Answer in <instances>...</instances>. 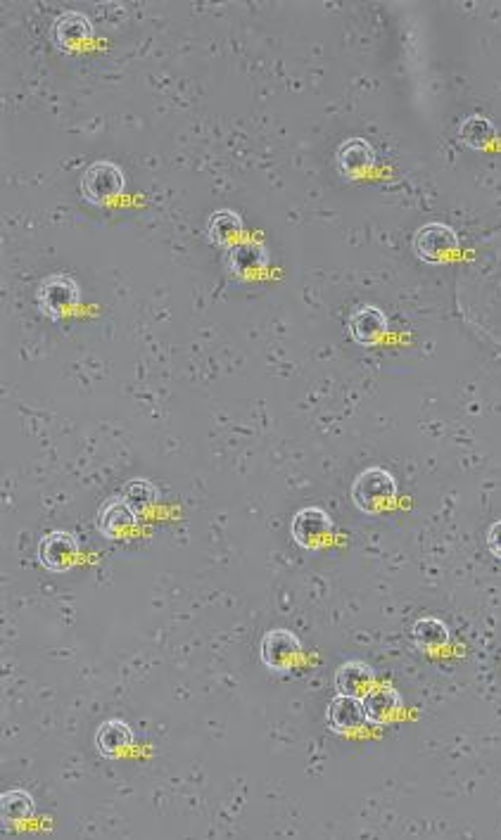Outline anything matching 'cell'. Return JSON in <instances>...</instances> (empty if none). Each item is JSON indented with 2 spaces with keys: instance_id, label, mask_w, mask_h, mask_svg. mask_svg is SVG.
I'll return each mask as SVG.
<instances>
[{
  "instance_id": "obj_1",
  "label": "cell",
  "mask_w": 501,
  "mask_h": 840,
  "mask_svg": "<svg viewBox=\"0 0 501 840\" xmlns=\"http://www.w3.org/2000/svg\"><path fill=\"white\" fill-rule=\"evenodd\" d=\"M350 499L361 513H366V515L383 513L385 508L397 499L395 475L378 466L361 470L352 482Z\"/></svg>"
},
{
  "instance_id": "obj_2",
  "label": "cell",
  "mask_w": 501,
  "mask_h": 840,
  "mask_svg": "<svg viewBox=\"0 0 501 840\" xmlns=\"http://www.w3.org/2000/svg\"><path fill=\"white\" fill-rule=\"evenodd\" d=\"M124 188L126 176L122 167L114 162H107V159H98L91 167H86L79 183L81 197L95 207L110 205L112 200H117V197L124 193Z\"/></svg>"
},
{
  "instance_id": "obj_3",
  "label": "cell",
  "mask_w": 501,
  "mask_h": 840,
  "mask_svg": "<svg viewBox=\"0 0 501 840\" xmlns=\"http://www.w3.org/2000/svg\"><path fill=\"white\" fill-rule=\"evenodd\" d=\"M36 304L41 314H46L53 321H60L62 316L74 311L81 304L79 283L67 273H50L38 283Z\"/></svg>"
},
{
  "instance_id": "obj_4",
  "label": "cell",
  "mask_w": 501,
  "mask_h": 840,
  "mask_svg": "<svg viewBox=\"0 0 501 840\" xmlns=\"http://www.w3.org/2000/svg\"><path fill=\"white\" fill-rule=\"evenodd\" d=\"M459 245V233L452 226L440 224V221L418 226L414 238H411V250H414L418 262L430 266L445 264L459 250Z\"/></svg>"
},
{
  "instance_id": "obj_5",
  "label": "cell",
  "mask_w": 501,
  "mask_h": 840,
  "mask_svg": "<svg viewBox=\"0 0 501 840\" xmlns=\"http://www.w3.org/2000/svg\"><path fill=\"white\" fill-rule=\"evenodd\" d=\"M259 658H262L264 667H269L271 672L288 674L300 663L302 644L297 634L290 632V629H269L262 636V641H259Z\"/></svg>"
},
{
  "instance_id": "obj_6",
  "label": "cell",
  "mask_w": 501,
  "mask_h": 840,
  "mask_svg": "<svg viewBox=\"0 0 501 840\" xmlns=\"http://www.w3.org/2000/svg\"><path fill=\"white\" fill-rule=\"evenodd\" d=\"M79 551V539H76L72 532L55 530L38 542L36 556L38 563L48 572H53V575H65V572L74 568L76 560H79Z\"/></svg>"
},
{
  "instance_id": "obj_7",
  "label": "cell",
  "mask_w": 501,
  "mask_h": 840,
  "mask_svg": "<svg viewBox=\"0 0 501 840\" xmlns=\"http://www.w3.org/2000/svg\"><path fill=\"white\" fill-rule=\"evenodd\" d=\"M333 518L319 506L300 508L290 523V537L304 551H316L333 534Z\"/></svg>"
},
{
  "instance_id": "obj_8",
  "label": "cell",
  "mask_w": 501,
  "mask_h": 840,
  "mask_svg": "<svg viewBox=\"0 0 501 840\" xmlns=\"http://www.w3.org/2000/svg\"><path fill=\"white\" fill-rule=\"evenodd\" d=\"M93 38V24L84 12L67 10L55 17L53 27H50V41L60 53H72L81 48L86 41Z\"/></svg>"
},
{
  "instance_id": "obj_9",
  "label": "cell",
  "mask_w": 501,
  "mask_h": 840,
  "mask_svg": "<svg viewBox=\"0 0 501 840\" xmlns=\"http://www.w3.org/2000/svg\"><path fill=\"white\" fill-rule=\"evenodd\" d=\"M373 164H376V150H373L369 140L361 136L342 140L338 152H335V167L350 181H357V178L369 174Z\"/></svg>"
},
{
  "instance_id": "obj_10",
  "label": "cell",
  "mask_w": 501,
  "mask_h": 840,
  "mask_svg": "<svg viewBox=\"0 0 501 840\" xmlns=\"http://www.w3.org/2000/svg\"><path fill=\"white\" fill-rule=\"evenodd\" d=\"M98 532L105 539H122L129 537V532L136 530L138 513L129 506L124 496H112L107 499L98 511Z\"/></svg>"
},
{
  "instance_id": "obj_11",
  "label": "cell",
  "mask_w": 501,
  "mask_h": 840,
  "mask_svg": "<svg viewBox=\"0 0 501 840\" xmlns=\"http://www.w3.org/2000/svg\"><path fill=\"white\" fill-rule=\"evenodd\" d=\"M347 333H350L359 347H373L380 337L388 333V316H385L383 309L373 307V304H361L350 314Z\"/></svg>"
},
{
  "instance_id": "obj_12",
  "label": "cell",
  "mask_w": 501,
  "mask_h": 840,
  "mask_svg": "<svg viewBox=\"0 0 501 840\" xmlns=\"http://www.w3.org/2000/svg\"><path fill=\"white\" fill-rule=\"evenodd\" d=\"M364 705H361V698L357 696H338L328 700L326 708V727L338 736H350L354 731L364 727Z\"/></svg>"
},
{
  "instance_id": "obj_13",
  "label": "cell",
  "mask_w": 501,
  "mask_h": 840,
  "mask_svg": "<svg viewBox=\"0 0 501 840\" xmlns=\"http://www.w3.org/2000/svg\"><path fill=\"white\" fill-rule=\"evenodd\" d=\"M361 705H364L366 722L383 727V724L392 722L397 712L404 708V698L395 686H373V689L361 698Z\"/></svg>"
},
{
  "instance_id": "obj_14",
  "label": "cell",
  "mask_w": 501,
  "mask_h": 840,
  "mask_svg": "<svg viewBox=\"0 0 501 840\" xmlns=\"http://www.w3.org/2000/svg\"><path fill=\"white\" fill-rule=\"evenodd\" d=\"M333 682L342 696L364 698L373 689V684H376V672H373L371 665L361 663V660H350V663L338 667Z\"/></svg>"
},
{
  "instance_id": "obj_15",
  "label": "cell",
  "mask_w": 501,
  "mask_h": 840,
  "mask_svg": "<svg viewBox=\"0 0 501 840\" xmlns=\"http://www.w3.org/2000/svg\"><path fill=\"white\" fill-rule=\"evenodd\" d=\"M133 743V729L129 722L124 719H107L95 731V750L100 755L107 757V760H114L124 753L126 748H131Z\"/></svg>"
},
{
  "instance_id": "obj_16",
  "label": "cell",
  "mask_w": 501,
  "mask_h": 840,
  "mask_svg": "<svg viewBox=\"0 0 501 840\" xmlns=\"http://www.w3.org/2000/svg\"><path fill=\"white\" fill-rule=\"evenodd\" d=\"M269 264V252L262 243H233L226 250V269L236 276H247V273L264 269Z\"/></svg>"
},
{
  "instance_id": "obj_17",
  "label": "cell",
  "mask_w": 501,
  "mask_h": 840,
  "mask_svg": "<svg viewBox=\"0 0 501 840\" xmlns=\"http://www.w3.org/2000/svg\"><path fill=\"white\" fill-rule=\"evenodd\" d=\"M243 233V216L233 209H217L207 219V240L217 247H231Z\"/></svg>"
},
{
  "instance_id": "obj_18",
  "label": "cell",
  "mask_w": 501,
  "mask_h": 840,
  "mask_svg": "<svg viewBox=\"0 0 501 840\" xmlns=\"http://www.w3.org/2000/svg\"><path fill=\"white\" fill-rule=\"evenodd\" d=\"M497 138V126L483 114H471L459 126V140L471 150H487Z\"/></svg>"
},
{
  "instance_id": "obj_19",
  "label": "cell",
  "mask_w": 501,
  "mask_h": 840,
  "mask_svg": "<svg viewBox=\"0 0 501 840\" xmlns=\"http://www.w3.org/2000/svg\"><path fill=\"white\" fill-rule=\"evenodd\" d=\"M411 641L421 651H437L449 644V627L437 617H421L411 627Z\"/></svg>"
},
{
  "instance_id": "obj_20",
  "label": "cell",
  "mask_w": 501,
  "mask_h": 840,
  "mask_svg": "<svg viewBox=\"0 0 501 840\" xmlns=\"http://www.w3.org/2000/svg\"><path fill=\"white\" fill-rule=\"evenodd\" d=\"M34 812V798H31V793L22 791V788H12V791L0 795V817H3L5 824L27 822V819L34 817Z\"/></svg>"
},
{
  "instance_id": "obj_21",
  "label": "cell",
  "mask_w": 501,
  "mask_h": 840,
  "mask_svg": "<svg viewBox=\"0 0 501 840\" xmlns=\"http://www.w3.org/2000/svg\"><path fill=\"white\" fill-rule=\"evenodd\" d=\"M122 496L129 501V506L133 508V511L143 513L145 508H150L152 504H155L157 496H160V489L152 485L150 480H145V477H136V480L126 482Z\"/></svg>"
},
{
  "instance_id": "obj_22",
  "label": "cell",
  "mask_w": 501,
  "mask_h": 840,
  "mask_svg": "<svg viewBox=\"0 0 501 840\" xmlns=\"http://www.w3.org/2000/svg\"><path fill=\"white\" fill-rule=\"evenodd\" d=\"M487 549L494 558L501 560V520L490 525V530H487Z\"/></svg>"
}]
</instances>
